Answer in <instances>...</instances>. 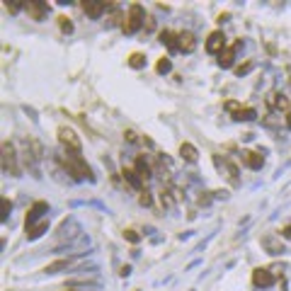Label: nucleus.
Wrapping results in <instances>:
<instances>
[{"instance_id": "4", "label": "nucleus", "mask_w": 291, "mask_h": 291, "mask_svg": "<svg viewBox=\"0 0 291 291\" xmlns=\"http://www.w3.org/2000/svg\"><path fill=\"white\" fill-rule=\"evenodd\" d=\"M56 136H58V141H61V146L66 148L68 153H80V148H83V143H80L78 134H76V131H73L70 126H58Z\"/></svg>"}, {"instance_id": "6", "label": "nucleus", "mask_w": 291, "mask_h": 291, "mask_svg": "<svg viewBox=\"0 0 291 291\" xmlns=\"http://www.w3.org/2000/svg\"><path fill=\"white\" fill-rule=\"evenodd\" d=\"M252 284L260 286V289H267V286L274 284V274H272L269 269H265V267H258L255 272H252Z\"/></svg>"}, {"instance_id": "15", "label": "nucleus", "mask_w": 291, "mask_h": 291, "mask_svg": "<svg viewBox=\"0 0 291 291\" xmlns=\"http://www.w3.org/2000/svg\"><path fill=\"white\" fill-rule=\"evenodd\" d=\"M179 158H182V160H187V163H197L199 153H197V148H194L192 143H182V146H179Z\"/></svg>"}, {"instance_id": "27", "label": "nucleus", "mask_w": 291, "mask_h": 291, "mask_svg": "<svg viewBox=\"0 0 291 291\" xmlns=\"http://www.w3.org/2000/svg\"><path fill=\"white\" fill-rule=\"evenodd\" d=\"M250 68H252V63L247 61V63H243V66H238V68H235V73H238V76H243V73H247Z\"/></svg>"}, {"instance_id": "2", "label": "nucleus", "mask_w": 291, "mask_h": 291, "mask_svg": "<svg viewBox=\"0 0 291 291\" xmlns=\"http://www.w3.org/2000/svg\"><path fill=\"white\" fill-rule=\"evenodd\" d=\"M146 24V10L138 5V3H134L131 8H129V15H126V20H124V32L126 34H134V32H138L141 27Z\"/></svg>"}, {"instance_id": "28", "label": "nucleus", "mask_w": 291, "mask_h": 291, "mask_svg": "<svg viewBox=\"0 0 291 291\" xmlns=\"http://www.w3.org/2000/svg\"><path fill=\"white\" fill-rule=\"evenodd\" d=\"M124 136H126V141H129V143H136V141H138V136H136L134 131H124Z\"/></svg>"}, {"instance_id": "16", "label": "nucleus", "mask_w": 291, "mask_h": 291, "mask_svg": "<svg viewBox=\"0 0 291 291\" xmlns=\"http://www.w3.org/2000/svg\"><path fill=\"white\" fill-rule=\"evenodd\" d=\"M70 262H73V260H56V262H51V265H46L44 267V272L46 274H56V272H63V269H68L70 267Z\"/></svg>"}, {"instance_id": "22", "label": "nucleus", "mask_w": 291, "mask_h": 291, "mask_svg": "<svg viewBox=\"0 0 291 291\" xmlns=\"http://www.w3.org/2000/svg\"><path fill=\"white\" fill-rule=\"evenodd\" d=\"M58 27H61V32H66V34L73 32V22L68 20L66 15H61V17H58Z\"/></svg>"}, {"instance_id": "29", "label": "nucleus", "mask_w": 291, "mask_h": 291, "mask_svg": "<svg viewBox=\"0 0 291 291\" xmlns=\"http://www.w3.org/2000/svg\"><path fill=\"white\" fill-rule=\"evenodd\" d=\"M138 202H141V204H151V197H148V192H141V197H138Z\"/></svg>"}, {"instance_id": "7", "label": "nucleus", "mask_w": 291, "mask_h": 291, "mask_svg": "<svg viewBox=\"0 0 291 291\" xmlns=\"http://www.w3.org/2000/svg\"><path fill=\"white\" fill-rule=\"evenodd\" d=\"M46 211H49V204H46V202H34V204H32V209L27 211L24 226H27V228H32L34 221H37V219H42V216H44Z\"/></svg>"}, {"instance_id": "8", "label": "nucleus", "mask_w": 291, "mask_h": 291, "mask_svg": "<svg viewBox=\"0 0 291 291\" xmlns=\"http://www.w3.org/2000/svg\"><path fill=\"white\" fill-rule=\"evenodd\" d=\"M197 49V39L192 32H177V51H185V54H192Z\"/></svg>"}, {"instance_id": "23", "label": "nucleus", "mask_w": 291, "mask_h": 291, "mask_svg": "<svg viewBox=\"0 0 291 291\" xmlns=\"http://www.w3.org/2000/svg\"><path fill=\"white\" fill-rule=\"evenodd\" d=\"M156 70H158V73H168V70H170V58H165V56L160 58V61L156 63Z\"/></svg>"}, {"instance_id": "30", "label": "nucleus", "mask_w": 291, "mask_h": 291, "mask_svg": "<svg viewBox=\"0 0 291 291\" xmlns=\"http://www.w3.org/2000/svg\"><path fill=\"white\" fill-rule=\"evenodd\" d=\"M281 235H286V238H291V226H286V228L281 231Z\"/></svg>"}, {"instance_id": "14", "label": "nucleus", "mask_w": 291, "mask_h": 291, "mask_svg": "<svg viewBox=\"0 0 291 291\" xmlns=\"http://www.w3.org/2000/svg\"><path fill=\"white\" fill-rule=\"evenodd\" d=\"M122 175H124V179L134 187V190H143V179H141V175L136 172V168H124Z\"/></svg>"}, {"instance_id": "18", "label": "nucleus", "mask_w": 291, "mask_h": 291, "mask_svg": "<svg viewBox=\"0 0 291 291\" xmlns=\"http://www.w3.org/2000/svg\"><path fill=\"white\" fill-rule=\"evenodd\" d=\"M136 172L141 175V179H143V182H146L148 177H151V165L146 163V158H143V156L136 158Z\"/></svg>"}, {"instance_id": "19", "label": "nucleus", "mask_w": 291, "mask_h": 291, "mask_svg": "<svg viewBox=\"0 0 291 291\" xmlns=\"http://www.w3.org/2000/svg\"><path fill=\"white\" fill-rule=\"evenodd\" d=\"M46 228H49V221H42V224L32 226V228H27V238H29V240H37V238L44 233Z\"/></svg>"}, {"instance_id": "17", "label": "nucleus", "mask_w": 291, "mask_h": 291, "mask_svg": "<svg viewBox=\"0 0 291 291\" xmlns=\"http://www.w3.org/2000/svg\"><path fill=\"white\" fill-rule=\"evenodd\" d=\"M160 42L168 46L170 51H177V34H175V32H170V29L160 32Z\"/></svg>"}, {"instance_id": "25", "label": "nucleus", "mask_w": 291, "mask_h": 291, "mask_svg": "<svg viewBox=\"0 0 291 291\" xmlns=\"http://www.w3.org/2000/svg\"><path fill=\"white\" fill-rule=\"evenodd\" d=\"M124 238H126L129 243H138V240H141V235L136 233V231H124Z\"/></svg>"}, {"instance_id": "24", "label": "nucleus", "mask_w": 291, "mask_h": 291, "mask_svg": "<svg viewBox=\"0 0 291 291\" xmlns=\"http://www.w3.org/2000/svg\"><path fill=\"white\" fill-rule=\"evenodd\" d=\"M226 110H228V112H231V114L235 117V114L243 110V104H240V102H226Z\"/></svg>"}, {"instance_id": "12", "label": "nucleus", "mask_w": 291, "mask_h": 291, "mask_svg": "<svg viewBox=\"0 0 291 291\" xmlns=\"http://www.w3.org/2000/svg\"><path fill=\"white\" fill-rule=\"evenodd\" d=\"M262 247H265L267 252H272V255L284 252V243H281V238H277V235H265V238H262Z\"/></svg>"}, {"instance_id": "10", "label": "nucleus", "mask_w": 291, "mask_h": 291, "mask_svg": "<svg viewBox=\"0 0 291 291\" xmlns=\"http://www.w3.org/2000/svg\"><path fill=\"white\" fill-rule=\"evenodd\" d=\"M24 10L29 12V17H32V20L39 22V20H44V15L49 12V5H46V3H39V0H29V3L24 5Z\"/></svg>"}, {"instance_id": "21", "label": "nucleus", "mask_w": 291, "mask_h": 291, "mask_svg": "<svg viewBox=\"0 0 291 291\" xmlns=\"http://www.w3.org/2000/svg\"><path fill=\"white\" fill-rule=\"evenodd\" d=\"M129 66L131 68H143L146 66V56L143 54H131V56H129Z\"/></svg>"}, {"instance_id": "11", "label": "nucleus", "mask_w": 291, "mask_h": 291, "mask_svg": "<svg viewBox=\"0 0 291 291\" xmlns=\"http://www.w3.org/2000/svg\"><path fill=\"white\" fill-rule=\"evenodd\" d=\"M238 46H240V39H238V42H233L231 46H226L224 51L219 54V66H221V68H231V66H233V61H235V49H238Z\"/></svg>"}, {"instance_id": "9", "label": "nucleus", "mask_w": 291, "mask_h": 291, "mask_svg": "<svg viewBox=\"0 0 291 291\" xmlns=\"http://www.w3.org/2000/svg\"><path fill=\"white\" fill-rule=\"evenodd\" d=\"M110 8H112V5H107V3H95V0H88V3H83V10L88 12L92 20H100V17H102V15H104L107 10H110Z\"/></svg>"}, {"instance_id": "13", "label": "nucleus", "mask_w": 291, "mask_h": 291, "mask_svg": "<svg viewBox=\"0 0 291 291\" xmlns=\"http://www.w3.org/2000/svg\"><path fill=\"white\" fill-rule=\"evenodd\" d=\"M243 163H245L250 170H262L265 158L260 156V153H255V151H247V153H243Z\"/></svg>"}, {"instance_id": "1", "label": "nucleus", "mask_w": 291, "mask_h": 291, "mask_svg": "<svg viewBox=\"0 0 291 291\" xmlns=\"http://www.w3.org/2000/svg\"><path fill=\"white\" fill-rule=\"evenodd\" d=\"M61 163H63V168L68 170V175H73V179L92 177V170H90V165L80 158V153H66V156H61Z\"/></svg>"}, {"instance_id": "3", "label": "nucleus", "mask_w": 291, "mask_h": 291, "mask_svg": "<svg viewBox=\"0 0 291 291\" xmlns=\"http://www.w3.org/2000/svg\"><path fill=\"white\" fill-rule=\"evenodd\" d=\"M3 172L20 177V165H17V156H15V146L10 141H3Z\"/></svg>"}, {"instance_id": "26", "label": "nucleus", "mask_w": 291, "mask_h": 291, "mask_svg": "<svg viewBox=\"0 0 291 291\" xmlns=\"http://www.w3.org/2000/svg\"><path fill=\"white\" fill-rule=\"evenodd\" d=\"M10 209H12L10 199H8V197H3V219H8V213H10Z\"/></svg>"}, {"instance_id": "5", "label": "nucleus", "mask_w": 291, "mask_h": 291, "mask_svg": "<svg viewBox=\"0 0 291 291\" xmlns=\"http://www.w3.org/2000/svg\"><path fill=\"white\" fill-rule=\"evenodd\" d=\"M226 49V34L221 29H216V32L209 34V39H206V51L209 54H221Z\"/></svg>"}, {"instance_id": "20", "label": "nucleus", "mask_w": 291, "mask_h": 291, "mask_svg": "<svg viewBox=\"0 0 291 291\" xmlns=\"http://www.w3.org/2000/svg\"><path fill=\"white\" fill-rule=\"evenodd\" d=\"M255 117H258V112H255L252 107H243V110L235 114L233 119H238V122H250V119H255Z\"/></svg>"}]
</instances>
